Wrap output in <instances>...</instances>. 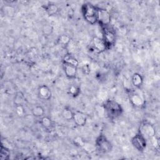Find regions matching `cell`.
Returning a JSON list of instances; mask_svg holds the SVG:
<instances>
[{
    "mask_svg": "<svg viewBox=\"0 0 160 160\" xmlns=\"http://www.w3.org/2000/svg\"><path fill=\"white\" fill-rule=\"evenodd\" d=\"M81 12L84 20L89 24L93 25L98 22V8L92 4L87 2L81 7Z\"/></svg>",
    "mask_w": 160,
    "mask_h": 160,
    "instance_id": "6da1fadb",
    "label": "cell"
},
{
    "mask_svg": "<svg viewBox=\"0 0 160 160\" xmlns=\"http://www.w3.org/2000/svg\"><path fill=\"white\" fill-rule=\"evenodd\" d=\"M103 107L108 116L111 119L119 118L123 111L121 104L115 100L111 99L106 100L103 104Z\"/></svg>",
    "mask_w": 160,
    "mask_h": 160,
    "instance_id": "7a4b0ae2",
    "label": "cell"
},
{
    "mask_svg": "<svg viewBox=\"0 0 160 160\" xmlns=\"http://www.w3.org/2000/svg\"><path fill=\"white\" fill-rule=\"evenodd\" d=\"M96 150L101 153H108L112 150V145L109 139L104 135H99L96 140Z\"/></svg>",
    "mask_w": 160,
    "mask_h": 160,
    "instance_id": "3957f363",
    "label": "cell"
},
{
    "mask_svg": "<svg viewBox=\"0 0 160 160\" xmlns=\"http://www.w3.org/2000/svg\"><path fill=\"white\" fill-rule=\"evenodd\" d=\"M102 39L104 40L106 48H110L113 46L116 42V33L115 31L109 28V26L102 28Z\"/></svg>",
    "mask_w": 160,
    "mask_h": 160,
    "instance_id": "277c9868",
    "label": "cell"
},
{
    "mask_svg": "<svg viewBox=\"0 0 160 160\" xmlns=\"http://www.w3.org/2000/svg\"><path fill=\"white\" fill-rule=\"evenodd\" d=\"M111 21L110 12L104 9L98 8V22L102 28L109 26Z\"/></svg>",
    "mask_w": 160,
    "mask_h": 160,
    "instance_id": "5b68a950",
    "label": "cell"
},
{
    "mask_svg": "<svg viewBox=\"0 0 160 160\" xmlns=\"http://www.w3.org/2000/svg\"><path fill=\"white\" fill-rule=\"evenodd\" d=\"M131 142L134 148L139 151H143L147 146L146 138L140 131L136 133L131 138Z\"/></svg>",
    "mask_w": 160,
    "mask_h": 160,
    "instance_id": "8992f818",
    "label": "cell"
},
{
    "mask_svg": "<svg viewBox=\"0 0 160 160\" xmlns=\"http://www.w3.org/2000/svg\"><path fill=\"white\" fill-rule=\"evenodd\" d=\"M139 131L144 135L145 138H148L150 139L154 137L156 134L154 127L149 122H144L142 125Z\"/></svg>",
    "mask_w": 160,
    "mask_h": 160,
    "instance_id": "52a82bcc",
    "label": "cell"
},
{
    "mask_svg": "<svg viewBox=\"0 0 160 160\" xmlns=\"http://www.w3.org/2000/svg\"><path fill=\"white\" fill-rule=\"evenodd\" d=\"M92 46L93 49L98 52H102L107 49L106 44L102 38L98 36L93 37L92 39Z\"/></svg>",
    "mask_w": 160,
    "mask_h": 160,
    "instance_id": "ba28073f",
    "label": "cell"
},
{
    "mask_svg": "<svg viewBox=\"0 0 160 160\" xmlns=\"http://www.w3.org/2000/svg\"><path fill=\"white\" fill-rule=\"evenodd\" d=\"M72 121L78 126H84L87 121V116L86 114L80 111L74 112Z\"/></svg>",
    "mask_w": 160,
    "mask_h": 160,
    "instance_id": "9c48e42d",
    "label": "cell"
},
{
    "mask_svg": "<svg viewBox=\"0 0 160 160\" xmlns=\"http://www.w3.org/2000/svg\"><path fill=\"white\" fill-rule=\"evenodd\" d=\"M38 97L44 101H48L51 98L52 92L51 89L46 85H41L38 90Z\"/></svg>",
    "mask_w": 160,
    "mask_h": 160,
    "instance_id": "30bf717a",
    "label": "cell"
},
{
    "mask_svg": "<svg viewBox=\"0 0 160 160\" xmlns=\"http://www.w3.org/2000/svg\"><path fill=\"white\" fill-rule=\"evenodd\" d=\"M129 101L133 106L138 108H141L144 105V99L138 93L131 92L129 94Z\"/></svg>",
    "mask_w": 160,
    "mask_h": 160,
    "instance_id": "8fae6325",
    "label": "cell"
},
{
    "mask_svg": "<svg viewBox=\"0 0 160 160\" xmlns=\"http://www.w3.org/2000/svg\"><path fill=\"white\" fill-rule=\"evenodd\" d=\"M62 68L66 76L69 79L76 78L78 73V67L62 63Z\"/></svg>",
    "mask_w": 160,
    "mask_h": 160,
    "instance_id": "7c38bea8",
    "label": "cell"
},
{
    "mask_svg": "<svg viewBox=\"0 0 160 160\" xmlns=\"http://www.w3.org/2000/svg\"><path fill=\"white\" fill-rule=\"evenodd\" d=\"M39 123L41 126L46 130H52L54 129L55 125L51 118L47 116H44L40 118Z\"/></svg>",
    "mask_w": 160,
    "mask_h": 160,
    "instance_id": "4fadbf2b",
    "label": "cell"
},
{
    "mask_svg": "<svg viewBox=\"0 0 160 160\" xmlns=\"http://www.w3.org/2000/svg\"><path fill=\"white\" fill-rule=\"evenodd\" d=\"M131 82L134 88H139L144 82L143 76L139 72H134L131 76Z\"/></svg>",
    "mask_w": 160,
    "mask_h": 160,
    "instance_id": "5bb4252c",
    "label": "cell"
},
{
    "mask_svg": "<svg viewBox=\"0 0 160 160\" xmlns=\"http://www.w3.org/2000/svg\"><path fill=\"white\" fill-rule=\"evenodd\" d=\"M44 9L48 14V16H52L58 14V12L59 11V8L58 6L54 3L52 2H49L48 4H46L44 6Z\"/></svg>",
    "mask_w": 160,
    "mask_h": 160,
    "instance_id": "9a60e30c",
    "label": "cell"
},
{
    "mask_svg": "<svg viewBox=\"0 0 160 160\" xmlns=\"http://www.w3.org/2000/svg\"><path fill=\"white\" fill-rule=\"evenodd\" d=\"M62 62H63V63L72 65L76 67H78V66H79L78 60L74 56L71 55V54H66L63 58Z\"/></svg>",
    "mask_w": 160,
    "mask_h": 160,
    "instance_id": "2e32d148",
    "label": "cell"
},
{
    "mask_svg": "<svg viewBox=\"0 0 160 160\" xmlns=\"http://www.w3.org/2000/svg\"><path fill=\"white\" fill-rule=\"evenodd\" d=\"M31 113L33 116L38 118H41V117L44 116L45 111L42 106L40 105H36L34 106L31 109Z\"/></svg>",
    "mask_w": 160,
    "mask_h": 160,
    "instance_id": "e0dca14e",
    "label": "cell"
},
{
    "mask_svg": "<svg viewBox=\"0 0 160 160\" xmlns=\"http://www.w3.org/2000/svg\"><path fill=\"white\" fill-rule=\"evenodd\" d=\"M25 101V97L23 93L21 91L17 92L13 98V103L14 106L23 105Z\"/></svg>",
    "mask_w": 160,
    "mask_h": 160,
    "instance_id": "ac0fdd59",
    "label": "cell"
},
{
    "mask_svg": "<svg viewBox=\"0 0 160 160\" xmlns=\"http://www.w3.org/2000/svg\"><path fill=\"white\" fill-rule=\"evenodd\" d=\"M74 111L71 110L69 107H64L61 112V116L62 118L66 121L72 120Z\"/></svg>",
    "mask_w": 160,
    "mask_h": 160,
    "instance_id": "d6986e66",
    "label": "cell"
},
{
    "mask_svg": "<svg viewBox=\"0 0 160 160\" xmlns=\"http://www.w3.org/2000/svg\"><path fill=\"white\" fill-rule=\"evenodd\" d=\"M68 92L72 97L76 98L78 96L81 92L80 88L76 84H71L68 88Z\"/></svg>",
    "mask_w": 160,
    "mask_h": 160,
    "instance_id": "ffe728a7",
    "label": "cell"
},
{
    "mask_svg": "<svg viewBox=\"0 0 160 160\" xmlns=\"http://www.w3.org/2000/svg\"><path fill=\"white\" fill-rule=\"evenodd\" d=\"M71 41V38L67 34H61L58 39V42L59 44L62 46H68Z\"/></svg>",
    "mask_w": 160,
    "mask_h": 160,
    "instance_id": "44dd1931",
    "label": "cell"
},
{
    "mask_svg": "<svg viewBox=\"0 0 160 160\" xmlns=\"http://www.w3.org/2000/svg\"><path fill=\"white\" fill-rule=\"evenodd\" d=\"M54 31V28L52 25L49 24H46L43 26L42 28V34L45 36H50L52 34Z\"/></svg>",
    "mask_w": 160,
    "mask_h": 160,
    "instance_id": "7402d4cb",
    "label": "cell"
},
{
    "mask_svg": "<svg viewBox=\"0 0 160 160\" xmlns=\"http://www.w3.org/2000/svg\"><path fill=\"white\" fill-rule=\"evenodd\" d=\"M81 148L84 149V151H86L88 153H92L95 151H96V148L95 144H93L86 141Z\"/></svg>",
    "mask_w": 160,
    "mask_h": 160,
    "instance_id": "603a6c76",
    "label": "cell"
},
{
    "mask_svg": "<svg viewBox=\"0 0 160 160\" xmlns=\"http://www.w3.org/2000/svg\"><path fill=\"white\" fill-rule=\"evenodd\" d=\"M54 131L56 132V134L61 137L66 136L68 134V129L62 126H55Z\"/></svg>",
    "mask_w": 160,
    "mask_h": 160,
    "instance_id": "cb8c5ba5",
    "label": "cell"
},
{
    "mask_svg": "<svg viewBox=\"0 0 160 160\" xmlns=\"http://www.w3.org/2000/svg\"><path fill=\"white\" fill-rule=\"evenodd\" d=\"M10 156V152L6 147L3 146L2 144L1 146V153H0V159L1 160L9 159Z\"/></svg>",
    "mask_w": 160,
    "mask_h": 160,
    "instance_id": "d4e9b609",
    "label": "cell"
},
{
    "mask_svg": "<svg viewBox=\"0 0 160 160\" xmlns=\"http://www.w3.org/2000/svg\"><path fill=\"white\" fill-rule=\"evenodd\" d=\"M14 107H15V112H16V114L19 117L24 116V115L25 114V109L24 108L23 105L14 106Z\"/></svg>",
    "mask_w": 160,
    "mask_h": 160,
    "instance_id": "484cf974",
    "label": "cell"
},
{
    "mask_svg": "<svg viewBox=\"0 0 160 160\" xmlns=\"http://www.w3.org/2000/svg\"><path fill=\"white\" fill-rule=\"evenodd\" d=\"M73 142L76 146L81 148L85 142V141L81 136H76L73 139Z\"/></svg>",
    "mask_w": 160,
    "mask_h": 160,
    "instance_id": "4316f807",
    "label": "cell"
}]
</instances>
